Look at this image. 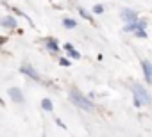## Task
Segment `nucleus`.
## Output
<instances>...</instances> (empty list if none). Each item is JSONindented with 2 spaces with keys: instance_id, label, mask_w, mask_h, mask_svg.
I'll return each instance as SVG.
<instances>
[{
  "instance_id": "1",
  "label": "nucleus",
  "mask_w": 152,
  "mask_h": 137,
  "mask_svg": "<svg viewBox=\"0 0 152 137\" xmlns=\"http://www.w3.org/2000/svg\"><path fill=\"white\" fill-rule=\"evenodd\" d=\"M132 91H134V105L136 107H141L143 103H150V96L141 84H134Z\"/></svg>"
},
{
  "instance_id": "2",
  "label": "nucleus",
  "mask_w": 152,
  "mask_h": 137,
  "mask_svg": "<svg viewBox=\"0 0 152 137\" xmlns=\"http://www.w3.org/2000/svg\"><path fill=\"white\" fill-rule=\"evenodd\" d=\"M70 98H72V102L77 105V107H81V109H84V110H91L93 109V103L88 100V98H84L77 89H72L70 91Z\"/></svg>"
},
{
  "instance_id": "3",
  "label": "nucleus",
  "mask_w": 152,
  "mask_h": 137,
  "mask_svg": "<svg viewBox=\"0 0 152 137\" xmlns=\"http://www.w3.org/2000/svg\"><path fill=\"white\" fill-rule=\"evenodd\" d=\"M22 73L29 75V77H31V79H34V80H39V75L34 71V68H32L31 64H23V66H22Z\"/></svg>"
},
{
  "instance_id": "4",
  "label": "nucleus",
  "mask_w": 152,
  "mask_h": 137,
  "mask_svg": "<svg viewBox=\"0 0 152 137\" xmlns=\"http://www.w3.org/2000/svg\"><path fill=\"white\" fill-rule=\"evenodd\" d=\"M141 66H143V71H145V79H147V82L152 84V64H150L148 61H143Z\"/></svg>"
},
{
  "instance_id": "5",
  "label": "nucleus",
  "mask_w": 152,
  "mask_h": 137,
  "mask_svg": "<svg viewBox=\"0 0 152 137\" xmlns=\"http://www.w3.org/2000/svg\"><path fill=\"white\" fill-rule=\"evenodd\" d=\"M9 96H11L15 102H23V94H22V91H20L18 87H11V89H9Z\"/></svg>"
},
{
  "instance_id": "6",
  "label": "nucleus",
  "mask_w": 152,
  "mask_h": 137,
  "mask_svg": "<svg viewBox=\"0 0 152 137\" xmlns=\"http://www.w3.org/2000/svg\"><path fill=\"white\" fill-rule=\"evenodd\" d=\"M2 25L7 27V29H15L16 27V20L13 16H6V18H2Z\"/></svg>"
},
{
  "instance_id": "7",
  "label": "nucleus",
  "mask_w": 152,
  "mask_h": 137,
  "mask_svg": "<svg viewBox=\"0 0 152 137\" xmlns=\"http://www.w3.org/2000/svg\"><path fill=\"white\" fill-rule=\"evenodd\" d=\"M122 16H124L127 22H134V20H138V14H136L134 11H131V9H125V11L122 13Z\"/></svg>"
},
{
  "instance_id": "8",
  "label": "nucleus",
  "mask_w": 152,
  "mask_h": 137,
  "mask_svg": "<svg viewBox=\"0 0 152 137\" xmlns=\"http://www.w3.org/2000/svg\"><path fill=\"white\" fill-rule=\"evenodd\" d=\"M64 50H68V52H70V55H72L73 59H79V57H81V53H79L77 50H73V46H72V45H68V43L64 45Z\"/></svg>"
},
{
  "instance_id": "9",
  "label": "nucleus",
  "mask_w": 152,
  "mask_h": 137,
  "mask_svg": "<svg viewBox=\"0 0 152 137\" xmlns=\"http://www.w3.org/2000/svg\"><path fill=\"white\" fill-rule=\"evenodd\" d=\"M63 25H64L66 29H75V27H77V22L72 20V18H64V20H63Z\"/></svg>"
},
{
  "instance_id": "10",
  "label": "nucleus",
  "mask_w": 152,
  "mask_h": 137,
  "mask_svg": "<svg viewBox=\"0 0 152 137\" xmlns=\"http://www.w3.org/2000/svg\"><path fill=\"white\" fill-rule=\"evenodd\" d=\"M41 107H43L45 110H48V112H52V109H54V105H52V102H50L48 98H45V100L41 102Z\"/></svg>"
},
{
  "instance_id": "11",
  "label": "nucleus",
  "mask_w": 152,
  "mask_h": 137,
  "mask_svg": "<svg viewBox=\"0 0 152 137\" xmlns=\"http://www.w3.org/2000/svg\"><path fill=\"white\" fill-rule=\"evenodd\" d=\"M47 46H48L52 52H57V43H56V39H48V41H47Z\"/></svg>"
},
{
  "instance_id": "12",
  "label": "nucleus",
  "mask_w": 152,
  "mask_h": 137,
  "mask_svg": "<svg viewBox=\"0 0 152 137\" xmlns=\"http://www.w3.org/2000/svg\"><path fill=\"white\" fill-rule=\"evenodd\" d=\"M93 13H95V14H102V13H104V6H100V4H97V6L93 7Z\"/></svg>"
},
{
  "instance_id": "13",
  "label": "nucleus",
  "mask_w": 152,
  "mask_h": 137,
  "mask_svg": "<svg viewBox=\"0 0 152 137\" xmlns=\"http://www.w3.org/2000/svg\"><path fill=\"white\" fill-rule=\"evenodd\" d=\"M145 27H147V23H145V22H141V20L138 22V20H136V29H145Z\"/></svg>"
},
{
  "instance_id": "14",
  "label": "nucleus",
  "mask_w": 152,
  "mask_h": 137,
  "mask_svg": "<svg viewBox=\"0 0 152 137\" xmlns=\"http://www.w3.org/2000/svg\"><path fill=\"white\" fill-rule=\"evenodd\" d=\"M79 13H81V14H83V16H84L86 20H91V16H90V14H88V13H86L84 9H79Z\"/></svg>"
},
{
  "instance_id": "15",
  "label": "nucleus",
  "mask_w": 152,
  "mask_h": 137,
  "mask_svg": "<svg viewBox=\"0 0 152 137\" xmlns=\"http://www.w3.org/2000/svg\"><path fill=\"white\" fill-rule=\"evenodd\" d=\"M59 64H61V66H68V64H70V61H68V59H61V61H59Z\"/></svg>"
},
{
  "instance_id": "16",
  "label": "nucleus",
  "mask_w": 152,
  "mask_h": 137,
  "mask_svg": "<svg viewBox=\"0 0 152 137\" xmlns=\"http://www.w3.org/2000/svg\"><path fill=\"white\" fill-rule=\"evenodd\" d=\"M56 121H57V125H59V126H61V128H66V126H64V123H63V121H61V119H56Z\"/></svg>"
},
{
  "instance_id": "17",
  "label": "nucleus",
  "mask_w": 152,
  "mask_h": 137,
  "mask_svg": "<svg viewBox=\"0 0 152 137\" xmlns=\"http://www.w3.org/2000/svg\"><path fill=\"white\" fill-rule=\"evenodd\" d=\"M4 41H6V39H4V37H0V43H4Z\"/></svg>"
}]
</instances>
